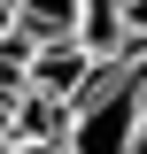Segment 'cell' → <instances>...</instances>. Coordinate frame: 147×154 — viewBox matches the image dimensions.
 <instances>
[{"label": "cell", "mask_w": 147, "mask_h": 154, "mask_svg": "<svg viewBox=\"0 0 147 154\" xmlns=\"http://www.w3.org/2000/svg\"><path fill=\"white\" fill-rule=\"evenodd\" d=\"M0 154H62L54 139H0Z\"/></svg>", "instance_id": "obj_4"}, {"label": "cell", "mask_w": 147, "mask_h": 154, "mask_svg": "<svg viewBox=\"0 0 147 154\" xmlns=\"http://www.w3.org/2000/svg\"><path fill=\"white\" fill-rule=\"evenodd\" d=\"M70 38L85 46V54L116 62V54H124V16H116V0H77V16H70Z\"/></svg>", "instance_id": "obj_1"}, {"label": "cell", "mask_w": 147, "mask_h": 154, "mask_svg": "<svg viewBox=\"0 0 147 154\" xmlns=\"http://www.w3.org/2000/svg\"><path fill=\"white\" fill-rule=\"evenodd\" d=\"M116 16H124V38H147V0H116Z\"/></svg>", "instance_id": "obj_3"}, {"label": "cell", "mask_w": 147, "mask_h": 154, "mask_svg": "<svg viewBox=\"0 0 147 154\" xmlns=\"http://www.w3.org/2000/svg\"><path fill=\"white\" fill-rule=\"evenodd\" d=\"M70 16H77V0H16V23L31 38H47V31H70Z\"/></svg>", "instance_id": "obj_2"}]
</instances>
